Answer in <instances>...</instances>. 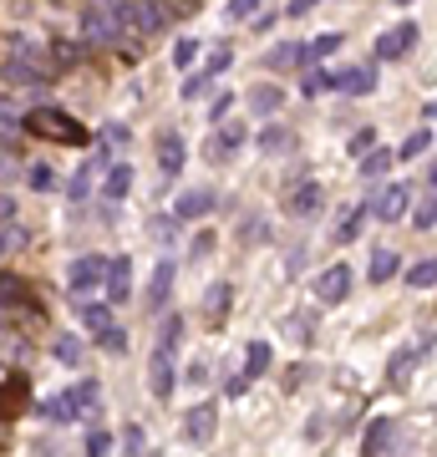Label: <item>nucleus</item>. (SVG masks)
Masks as SVG:
<instances>
[{
	"label": "nucleus",
	"mask_w": 437,
	"mask_h": 457,
	"mask_svg": "<svg viewBox=\"0 0 437 457\" xmlns=\"http://www.w3.org/2000/svg\"><path fill=\"white\" fill-rule=\"evenodd\" d=\"M128 36V21H122V11H117V0H87L81 5V41L87 46H113Z\"/></svg>",
	"instance_id": "nucleus-1"
},
{
	"label": "nucleus",
	"mask_w": 437,
	"mask_h": 457,
	"mask_svg": "<svg viewBox=\"0 0 437 457\" xmlns=\"http://www.w3.org/2000/svg\"><path fill=\"white\" fill-rule=\"evenodd\" d=\"M21 132H31V137H51V143H66V147L87 143V128H81L71 112H56V107H31V112L21 117Z\"/></svg>",
	"instance_id": "nucleus-2"
},
{
	"label": "nucleus",
	"mask_w": 437,
	"mask_h": 457,
	"mask_svg": "<svg viewBox=\"0 0 437 457\" xmlns=\"http://www.w3.org/2000/svg\"><path fill=\"white\" fill-rule=\"evenodd\" d=\"M97 381H77V386H66V392H56L46 402V417L56 427H66V422H81V417H87V411L97 407Z\"/></svg>",
	"instance_id": "nucleus-3"
},
{
	"label": "nucleus",
	"mask_w": 437,
	"mask_h": 457,
	"mask_svg": "<svg viewBox=\"0 0 437 457\" xmlns=\"http://www.w3.org/2000/svg\"><path fill=\"white\" fill-rule=\"evenodd\" d=\"M117 11H122V21H128V31H138V36L168 31V16H173L163 0H117Z\"/></svg>",
	"instance_id": "nucleus-4"
},
{
	"label": "nucleus",
	"mask_w": 437,
	"mask_h": 457,
	"mask_svg": "<svg viewBox=\"0 0 437 457\" xmlns=\"http://www.w3.org/2000/svg\"><path fill=\"white\" fill-rule=\"evenodd\" d=\"M417 46V21H402V26H391V31H382L376 36V56H382V62H402L407 51Z\"/></svg>",
	"instance_id": "nucleus-5"
},
{
	"label": "nucleus",
	"mask_w": 437,
	"mask_h": 457,
	"mask_svg": "<svg viewBox=\"0 0 437 457\" xmlns=\"http://www.w3.org/2000/svg\"><path fill=\"white\" fill-rule=\"evenodd\" d=\"M113 260V254H107ZM107 260L102 254H81V260H71V270H66V279H71V290L77 295H92L107 279Z\"/></svg>",
	"instance_id": "nucleus-6"
},
{
	"label": "nucleus",
	"mask_w": 437,
	"mask_h": 457,
	"mask_svg": "<svg viewBox=\"0 0 437 457\" xmlns=\"http://www.w3.org/2000/svg\"><path fill=\"white\" fill-rule=\"evenodd\" d=\"M407 209H412V188H407V183H387V188L372 198V213L382 219V224H397V219H407Z\"/></svg>",
	"instance_id": "nucleus-7"
},
{
	"label": "nucleus",
	"mask_w": 437,
	"mask_h": 457,
	"mask_svg": "<svg viewBox=\"0 0 437 457\" xmlns=\"http://www.w3.org/2000/svg\"><path fill=\"white\" fill-rule=\"evenodd\" d=\"M346 295H351V264L340 260V264H331V270H321L315 300H321V305H336V300H346Z\"/></svg>",
	"instance_id": "nucleus-8"
},
{
	"label": "nucleus",
	"mask_w": 437,
	"mask_h": 457,
	"mask_svg": "<svg viewBox=\"0 0 437 457\" xmlns=\"http://www.w3.org/2000/svg\"><path fill=\"white\" fill-rule=\"evenodd\" d=\"M51 66L31 62V56H16V62H0V82H16V87H46Z\"/></svg>",
	"instance_id": "nucleus-9"
},
{
	"label": "nucleus",
	"mask_w": 437,
	"mask_h": 457,
	"mask_svg": "<svg viewBox=\"0 0 437 457\" xmlns=\"http://www.w3.org/2000/svg\"><path fill=\"white\" fill-rule=\"evenodd\" d=\"M147 381H153V396L158 402H168L173 396V381H179V371H173V351H153V361H147Z\"/></svg>",
	"instance_id": "nucleus-10"
},
{
	"label": "nucleus",
	"mask_w": 437,
	"mask_h": 457,
	"mask_svg": "<svg viewBox=\"0 0 437 457\" xmlns=\"http://www.w3.org/2000/svg\"><path fill=\"white\" fill-rule=\"evenodd\" d=\"M331 87H336L340 97H372L376 71H372V66H346V71H336V77H331Z\"/></svg>",
	"instance_id": "nucleus-11"
},
{
	"label": "nucleus",
	"mask_w": 437,
	"mask_h": 457,
	"mask_svg": "<svg viewBox=\"0 0 437 457\" xmlns=\"http://www.w3.org/2000/svg\"><path fill=\"white\" fill-rule=\"evenodd\" d=\"M102 290H107V305H122V300L132 295V264L122 260V254L107 260V279H102Z\"/></svg>",
	"instance_id": "nucleus-12"
},
{
	"label": "nucleus",
	"mask_w": 437,
	"mask_h": 457,
	"mask_svg": "<svg viewBox=\"0 0 437 457\" xmlns=\"http://www.w3.org/2000/svg\"><path fill=\"white\" fill-rule=\"evenodd\" d=\"M183 163H189L183 137H179V132H158V168H163V179H179Z\"/></svg>",
	"instance_id": "nucleus-13"
},
{
	"label": "nucleus",
	"mask_w": 437,
	"mask_h": 457,
	"mask_svg": "<svg viewBox=\"0 0 437 457\" xmlns=\"http://www.w3.org/2000/svg\"><path fill=\"white\" fill-rule=\"evenodd\" d=\"M173 270H179V260L153 264V279H147V311H163V305H168V295H173Z\"/></svg>",
	"instance_id": "nucleus-14"
},
{
	"label": "nucleus",
	"mask_w": 437,
	"mask_h": 457,
	"mask_svg": "<svg viewBox=\"0 0 437 457\" xmlns=\"http://www.w3.org/2000/svg\"><path fill=\"white\" fill-rule=\"evenodd\" d=\"M427 351H433V336H417L412 345H402V351L391 356V366H387V381H391V386H402V381H407V371H412V361H417V356H427Z\"/></svg>",
	"instance_id": "nucleus-15"
},
{
	"label": "nucleus",
	"mask_w": 437,
	"mask_h": 457,
	"mask_svg": "<svg viewBox=\"0 0 437 457\" xmlns=\"http://www.w3.org/2000/svg\"><path fill=\"white\" fill-rule=\"evenodd\" d=\"M214 422H219V407H214V402H198V407H189V417H183V432H189V442H209Z\"/></svg>",
	"instance_id": "nucleus-16"
},
{
	"label": "nucleus",
	"mask_w": 437,
	"mask_h": 457,
	"mask_svg": "<svg viewBox=\"0 0 437 457\" xmlns=\"http://www.w3.org/2000/svg\"><path fill=\"white\" fill-rule=\"evenodd\" d=\"M240 147H244V128H214V137H209L204 153H209V163H229Z\"/></svg>",
	"instance_id": "nucleus-17"
},
{
	"label": "nucleus",
	"mask_w": 437,
	"mask_h": 457,
	"mask_svg": "<svg viewBox=\"0 0 437 457\" xmlns=\"http://www.w3.org/2000/svg\"><path fill=\"white\" fill-rule=\"evenodd\" d=\"M204 213H214V194H209V188H189V194H179V204H173V219H179V224L204 219Z\"/></svg>",
	"instance_id": "nucleus-18"
},
{
	"label": "nucleus",
	"mask_w": 437,
	"mask_h": 457,
	"mask_svg": "<svg viewBox=\"0 0 437 457\" xmlns=\"http://www.w3.org/2000/svg\"><path fill=\"white\" fill-rule=\"evenodd\" d=\"M265 62L275 66V71H295V66H310V46H306V41H280Z\"/></svg>",
	"instance_id": "nucleus-19"
},
{
	"label": "nucleus",
	"mask_w": 437,
	"mask_h": 457,
	"mask_svg": "<svg viewBox=\"0 0 437 457\" xmlns=\"http://www.w3.org/2000/svg\"><path fill=\"white\" fill-rule=\"evenodd\" d=\"M397 275H402V254H391V249H376L372 264H366V279H372V285H387V279H397Z\"/></svg>",
	"instance_id": "nucleus-20"
},
{
	"label": "nucleus",
	"mask_w": 437,
	"mask_h": 457,
	"mask_svg": "<svg viewBox=\"0 0 437 457\" xmlns=\"http://www.w3.org/2000/svg\"><path fill=\"white\" fill-rule=\"evenodd\" d=\"M132 179H138V173H132L128 163L107 168V183H102V194H107V204H122V198L132 194Z\"/></svg>",
	"instance_id": "nucleus-21"
},
{
	"label": "nucleus",
	"mask_w": 437,
	"mask_h": 457,
	"mask_svg": "<svg viewBox=\"0 0 437 457\" xmlns=\"http://www.w3.org/2000/svg\"><path fill=\"white\" fill-rule=\"evenodd\" d=\"M407 224H417V228H433L437 224V183H427V194L412 204V219Z\"/></svg>",
	"instance_id": "nucleus-22"
},
{
	"label": "nucleus",
	"mask_w": 437,
	"mask_h": 457,
	"mask_svg": "<svg viewBox=\"0 0 437 457\" xmlns=\"http://www.w3.org/2000/svg\"><path fill=\"white\" fill-rule=\"evenodd\" d=\"M270 361H275L270 341H255V345H249V356H244V381H255V376H265V371H270Z\"/></svg>",
	"instance_id": "nucleus-23"
},
{
	"label": "nucleus",
	"mask_w": 437,
	"mask_h": 457,
	"mask_svg": "<svg viewBox=\"0 0 437 457\" xmlns=\"http://www.w3.org/2000/svg\"><path fill=\"white\" fill-rule=\"evenodd\" d=\"M249 107H255L259 117H275L280 107H285V92H280V87H255V92H249Z\"/></svg>",
	"instance_id": "nucleus-24"
},
{
	"label": "nucleus",
	"mask_w": 437,
	"mask_h": 457,
	"mask_svg": "<svg viewBox=\"0 0 437 457\" xmlns=\"http://www.w3.org/2000/svg\"><path fill=\"white\" fill-rule=\"evenodd\" d=\"M325 204V194H321V183H300L290 194V213H315Z\"/></svg>",
	"instance_id": "nucleus-25"
},
{
	"label": "nucleus",
	"mask_w": 437,
	"mask_h": 457,
	"mask_svg": "<svg viewBox=\"0 0 437 457\" xmlns=\"http://www.w3.org/2000/svg\"><path fill=\"white\" fill-rule=\"evenodd\" d=\"M402 279L412 285V290H433V285H437V260H417V264H407Z\"/></svg>",
	"instance_id": "nucleus-26"
},
{
	"label": "nucleus",
	"mask_w": 437,
	"mask_h": 457,
	"mask_svg": "<svg viewBox=\"0 0 437 457\" xmlns=\"http://www.w3.org/2000/svg\"><path fill=\"white\" fill-rule=\"evenodd\" d=\"M397 153H387V147H372V153H361V179H387V168Z\"/></svg>",
	"instance_id": "nucleus-27"
},
{
	"label": "nucleus",
	"mask_w": 437,
	"mask_h": 457,
	"mask_svg": "<svg viewBox=\"0 0 437 457\" xmlns=\"http://www.w3.org/2000/svg\"><path fill=\"white\" fill-rule=\"evenodd\" d=\"M81 320L92 330H107L113 326V305H107V300H81Z\"/></svg>",
	"instance_id": "nucleus-28"
},
{
	"label": "nucleus",
	"mask_w": 437,
	"mask_h": 457,
	"mask_svg": "<svg viewBox=\"0 0 437 457\" xmlns=\"http://www.w3.org/2000/svg\"><path fill=\"white\" fill-rule=\"evenodd\" d=\"M31 300V290H26V279L16 275H0V305H26Z\"/></svg>",
	"instance_id": "nucleus-29"
},
{
	"label": "nucleus",
	"mask_w": 437,
	"mask_h": 457,
	"mask_svg": "<svg viewBox=\"0 0 437 457\" xmlns=\"http://www.w3.org/2000/svg\"><path fill=\"white\" fill-rule=\"evenodd\" d=\"M427 147H433V132H427V128H417V132H412V137H407L402 147H397V158H402V163H412V158H422Z\"/></svg>",
	"instance_id": "nucleus-30"
},
{
	"label": "nucleus",
	"mask_w": 437,
	"mask_h": 457,
	"mask_svg": "<svg viewBox=\"0 0 437 457\" xmlns=\"http://www.w3.org/2000/svg\"><path fill=\"white\" fill-rule=\"evenodd\" d=\"M77 62H81V46H71V41H51V66H56V71H71Z\"/></svg>",
	"instance_id": "nucleus-31"
},
{
	"label": "nucleus",
	"mask_w": 437,
	"mask_h": 457,
	"mask_svg": "<svg viewBox=\"0 0 437 457\" xmlns=\"http://www.w3.org/2000/svg\"><path fill=\"white\" fill-rule=\"evenodd\" d=\"M229 295H234V290H229L224 279H219V285L209 290V300H204V311H209L214 320H224V315H229Z\"/></svg>",
	"instance_id": "nucleus-32"
},
{
	"label": "nucleus",
	"mask_w": 437,
	"mask_h": 457,
	"mask_svg": "<svg viewBox=\"0 0 437 457\" xmlns=\"http://www.w3.org/2000/svg\"><path fill=\"white\" fill-rule=\"evenodd\" d=\"M179 336H183V315H163V326H158V345H163V351H173V345H179Z\"/></svg>",
	"instance_id": "nucleus-33"
},
{
	"label": "nucleus",
	"mask_w": 437,
	"mask_h": 457,
	"mask_svg": "<svg viewBox=\"0 0 437 457\" xmlns=\"http://www.w3.org/2000/svg\"><path fill=\"white\" fill-rule=\"evenodd\" d=\"M387 437H391V422L382 417V422H372V432H366V447H361V453H366V457H376L382 447H387Z\"/></svg>",
	"instance_id": "nucleus-34"
},
{
	"label": "nucleus",
	"mask_w": 437,
	"mask_h": 457,
	"mask_svg": "<svg viewBox=\"0 0 437 457\" xmlns=\"http://www.w3.org/2000/svg\"><path fill=\"white\" fill-rule=\"evenodd\" d=\"M290 147V132L285 128H265L259 132V153H285Z\"/></svg>",
	"instance_id": "nucleus-35"
},
{
	"label": "nucleus",
	"mask_w": 437,
	"mask_h": 457,
	"mask_svg": "<svg viewBox=\"0 0 437 457\" xmlns=\"http://www.w3.org/2000/svg\"><path fill=\"white\" fill-rule=\"evenodd\" d=\"M361 234V209H346V219L336 224V245H351Z\"/></svg>",
	"instance_id": "nucleus-36"
},
{
	"label": "nucleus",
	"mask_w": 437,
	"mask_h": 457,
	"mask_svg": "<svg viewBox=\"0 0 437 457\" xmlns=\"http://www.w3.org/2000/svg\"><path fill=\"white\" fill-rule=\"evenodd\" d=\"M56 361H62V366H77V361H81V341H77V336H56Z\"/></svg>",
	"instance_id": "nucleus-37"
},
{
	"label": "nucleus",
	"mask_w": 437,
	"mask_h": 457,
	"mask_svg": "<svg viewBox=\"0 0 437 457\" xmlns=\"http://www.w3.org/2000/svg\"><path fill=\"white\" fill-rule=\"evenodd\" d=\"M331 51H340V31H325L310 41V62H321V56H331Z\"/></svg>",
	"instance_id": "nucleus-38"
},
{
	"label": "nucleus",
	"mask_w": 437,
	"mask_h": 457,
	"mask_svg": "<svg viewBox=\"0 0 437 457\" xmlns=\"http://www.w3.org/2000/svg\"><path fill=\"white\" fill-rule=\"evenodd\" d=\"M97 345L102 351H113V356H122V351H128V336H122L117 326H107V330H97Z\"/></svg>",
	"instance_id": "nucleus-39"
},
{
	"label": "nucleus",
	"mask_w": 437,
	"mask_h": 457,
	"mask_svg": "<svg viewBox=\"0 0 437 457\" xmlns=\"http://www.w3.org/2000/svg\"><path fill=\"white\" fill-rule=\"evenodd\" d=\"M224 16H229V21H255V16H259V0H229Z\"/></svg>",
	"instance_id": "nucleus-40"
},
{
	"label": "nucleus",
	"mask_w": 437,
	"mask_h": 457,
	"mask_svg": "<svg viewBox=\"0 0 437 457\" xmlns=\"http://www.w3.org/2000/svg\"><path fill=\"white\" fill-rule=\"evenodd\" d=\"M229 107H234V92H224V87H219V97L209 102V122H214V128L229 117Z\"/></svg>",
	"instance_id": "nucleus-41"
},
{
	"label": "nucleus",
	"mask_w": 437,
	"mask_h": 457,
	"mask_svg": "<svg viewBox=\"0 0 437 457\" xmlns=\"http://www.w3.org/2000/svg\"><path fill=\"white\" fill-rule=\"evenodd\" d=\"M194 56H198V41H194V36H179V46H173V66H194Z\"/></svg>",
	"instance_id": "nucleus-42"
},
{
	"label": "nucleus",
	"mask_w": 437,
	"mask_h": 457,
	"mask_svg": "<svg viewBox=\"0 0 437 457\" xmlns=\"http://www.w3.org/2000/svg\"><path fill=\"white\" fill-rule=\"evenodd\" d=\"M31 188H36V194H51V188H56V173H51L46 163H36L31 168Z\"/></svg>",
	"instance_id": "nucleus-43"
},
{
	"label": "nucleus",
	"mask_w": 437,
	"mask_h": 457,
	"mask_svg": "<svg viewBox=\"0 0 437 457\" xmlns=\"http://www.w3.org/2000/svg\"><path fill=\"white\" fill-rule=\"evenodd\" d=\"M331 87V77L325 71H306V82H300V97H315V92H325Z\"/></svg>",
	"instance_id": "nucleus-44"
},
{
	"label": "nucleus",
	"mask_w": 437,
	"mask_h": 457,
	"mask_svg": "<svg viewBox=\"0 0 437 457\" xmlns=\"http://www.w3.org/2000/svg\"><path fill=\"white\" fill-rule=\"evenodd\" d=\"M113 453V437H107V432H92V437H87V457H107Z\"/></svg>",
	"instance_id": "nucleus-45"
},
{
	"label": "nucleus",
	"mask_w": 437,
	"mask_h": 457,
	"mask_svg": "<svg viewBox=\"0 0 437 457\" xmlns=\"http://www.w3.org/2000/svg\"><path fill=\"white\" fill-rule=\"evenodd\" d=\"M229 66H234V51H229V46H219V51L209 56V77H219V71H229Z\"/></svg>",
	"instance_id": "nucleus-46"
},
{
	"label": "nucleus",
	"mask_w": 437,
	"mask_h": 457,
	"mask_svg": "<svg viewBox=\"0 0 437 457\" xmlns=\"http://www.w3.org/2000/svg\"><path fill=\"white\" fill-rule=\"evenodd\" d=\"M372 147H376V132L372 128H361L357 137H351V153H357V158H361V153H372Z\"/></svg>",
	"instance_id": "nucleus-47"
},
{
	"label": "nucleus",
	"mask_w": 437,
	"mask_h": 457,
	"mask_svg": "<svg viewBox=\"0 0 437 457\" xmlns=\"http://www.w3.org/2000/svg\"><path fill=\"white\" fill-rule=\"evenodd\" d=\"M102 137H107V147H122V143H128V128H122V122H107Z\"/></svg>",
	"instance_id": "nucleus-48"
},
{
	"label": "nucleus",
	"mask_w": 437,
	"mask_h": 457,
	"mask_svg": "<svg viewBox=\"0 0 437 457\" xmlns=\"http://www.w3.org/2000/svg\"><path fill=\"white\" fill-rule=\"evenodd\" d=\"M209 249H214V234H209V228H204V234H194V245H189V254H194V260H204Z\"/></svg>",
	"instance_id": "nucleus-49"
},
{
	"label": "nucleus",
	"mask_w": 437,
	"mask_h": 457,
	"mask_svg": "<svg viewBox=\"0 0 437 457\" xmlns=\"http://www.w3.org/2000/svg\"><path fill=\"white\" fill-rule=\"evenodd\" d=\"M204 87H209V71H198V77H189V82H183V97H198Z\"/></svg>",
	"instance_id": "nucleus-50"
},
{
	"label": "nucleus",
	"mask_w": 437,
	"mask_h": 457,
	"mask_svg": "<svg viewBox=\"0 0 437 457\" xmlns=\"http://www.w3.org/2000/svg\"><path fill=\"white\" fill-rule=\"evenodd\" d=\"M315 5H321V0H290V11H285V16H310Z\"/></svg>",
	"instance_id": "nucleus-51"
},
{
	"label": "nucleus",
	"mask_w": 437,
	"mask_h": 457,
	"mask_svg": "<svg viewBox=\"0 0 437 457\" xmlns=\"http://www.w3.org/2000/svg\"><path fill=\"white\" fill-rule=\"evenodd\" d=\"M163 5H168V11H194L198 0H163Z\"/></svg>",
	"instance_id": "nucleus-52"
},
{
	"label": "nucleus",
	"mask_w": 437,
	"mask_h": 457,
	"mask_svg": "<svg viewBox=\"0 0 437 457\" xmlns=\"http://www.w3.org/2000/svg\"><path fill=\"white\" fill-rule=\"evenodd\" d=\"M422 117H437V97H433V102H427V107H422Z\"/></svg>",
	"instance_id": "nucleus-53"
},
{
	"label": "nucleus",
	"mask_w": 437,
	"mask_h": 457,
	"mask_svg": "<svg viewBox=\"0 0 437 457\" xmlns=\"http://www.w3.org/2000/svg\"><path fill=\"white\" fill-rule=\"evenodd\" d=\"M427 183H437V158H433V168H427Z\"/></svg>",
	"instance_id": "nucleus-54"
},
{
	"label": "nucleus",
	"mask_w": 437,
	"mask_h": 457,
	"mask_svg": "<svg viewBox=\"0 0 437 457\" xmlns=\"http://www.w3.org/2000/svg\"><path fill=\"white\" fill-rule=\"evenodd\" d=\"M397 5H412V0H397Z\"/></svg>",
	"instance_id": "nucleus-55"
}]
</instances>
